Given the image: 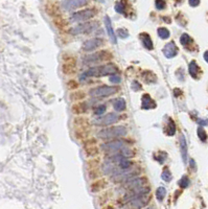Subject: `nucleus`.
I'll use <instances>...</instances> for the list:
<instances>
[{
	"label": "nucleus",
	"mask_w": 208,
	"mask_h": 209,
	"mask_svg": "<svg viewBox=\"0 0 208 209\" xmlns=\"http://www.w3.org/2000/svg\"><path fill=\"white\" fill-rule=\"evenodd\" d=\"M112 58V53L107 50H102L94 52L92 54L84 57L83 62L85 64H95V63H100L104 61H108Z\"/></svg>",
	"instance_id": "obj_4"
},
{
	"label": "nucleus",
	"mask_w": 208,
	"mask_h": 209,
	"mask_svg": "<svg viewBox=\"0 0 208 209\" xmlns=\"http://www.w3.org/2000/svg\"><path fill=\"white\" fill-rule=\"evenodd\" d=\"M198 123L200 126H208V119H200L198 120Z\"/></svg>",
	"instance_id": "obj_40"
},
{
	"label": "nucleus",
	"mask_w": 208,
	"mask_h": 209,
	"mask_svg": "<svg viewBox=\"0 0 208 209\" xmlns=\"http://www.w3.org/2000/svg\"><path fill=\"white\" fill-rule=\"evenodd\" d=\"M86 153H87V155H88L89 157H94V156H96L98 154V150L96 147H90L86 148Z\"/></svg>",
	"instance_id": "obj_31"
},
{
	"label": "nucleus",
	"mask_w": 208,
	"mask_h": 209,
	"mask_svg": "<svg viewBox=\"0 0 208 209\" xmlns=\"http://www.w3.org/2000/svg\"><path fill=\"white\" fill-rule=\"evenodd\" d=\"M158 36L161 38V39H168L169 36H171V32L168 28H165V27H159L158 28Z\"/></svg>",
	"instance_id": "obj_24"
},
{
	"label": "nucleus",
	"mask_w": 208,
	"mask_h": 209,
	"mask_svg": "<svg viewBox=\"0 0 208 209\" xmlns=\"http://www.w3.org/2000/svg\"><path fill=\"white\" fill-rule=\"evenodd\" d=\"M119 91V87L117 86H98L90 90L89 94L93 97H105L115 94Z\"/></svg>",
	"instance_id": "obj_3"
},
{
	"label": "nucleus",
	"mask_w": 208,
	"mask_h": 209,
	"mask_svg": "<svg viewBox=\"0 0 208 209\" xmlns=\"http://www.w3.org/2000/svg\"><path fill=\"white\" fill-rule=\"evenodd\" d=\"M189 179H188V177L187 176H184V177H182L181 179L179 180V186L181 188H186V187H188V185H189Z\"/></svg>",
	"instance_id": "obj_28"
},
{
	"label": "nucleus",
	"mask_w": 208,
	"mask_h": 209,
	"mask_svg": "<svg viewBox=\"0 0 208 209\" xmlns=\"http://www.w3.org/2000/svg\"><path fill=\"white\" fill-rule=\"evenodd\" d=\"M146 183H147V180L146 178H141V177L134 178V179H131V180H129L125 182V187L129 189V190H134V189L144 187Z\"/></svg>",
	"instance_id": "obj_11"
},
{
	"label": "nucleus",
	"mask_w": 208,
	"mask_h": 209,
	"mask_svg": "<svg viewBox=\"0 0 208 209\" xmlns=\"http://www.w3.org/2000/svg\"><path fill=\"white\" fill-rule=\"evenodd\" d=\"M125 10V7L124 2H117V3L115 4V11L118 14H124Z\"/></svg>",
	"instance_id": "obj_32"
},
{
	"label": "nucleus",
	"mask_w": 208,
	"mask_h": 209,
	"mask_svg": "<svg viewBox=\"0 0 208 209\" xmlns=\"http://www.w3.org/2000/svg\"><path fill=\"white\" fill-rule=\"evenodd\" d=\"M155 5L157 10H163L166 7V2L163 1V0H158V1L155 2Z\"/></svg>",
	"instance_id": "obj_34"
},
{
	"label": "nucleus",
	"mask_w": 208,
	"mask_h": 209,
	"mask_svg": "<svg viewBox=\"0 0 208 209\" xmlns=\"http://www.w3.org/2000/svg\"><path fill=\"white\" fill-rule=\"evenodd\" d=\"M128 133V130L122 126H111L104 130H100L97 133L98 138L102 139H112V138H119V137L125 136Z\"/></svg>",
	"instance_id": "obj_2"
},
{
	"label": "nucleus",
	"mask_w": 208,
	"mask_h": 209,
	"mask_svg": "<svg viewBox=\"0 0 208 209\" xmlns=\"http://www.w3.org/2000/svg\"><path fill=\"white\" fill-rule=\"evenodd\" d=\"M156 107V103L153 100L150 94H143L142 96V109H154Z\"/></svg>",
	"instance_id": "obj_16"
},
{
	"label": "nucleus",
	"mask_w": 208,
	"mask_h": 209,
	"mask_svg": "<svg viewBox=\"0 0 208 209\" xmlns=\"http://www.w3.org/2000/svg\"><path fill=\"white\" fill-rule=\"evenodd\" d=\"M204 60L208 63V50L204 52Z\"/></svg>",
	"instance_id": "obj_41"
},
{
	"label": "nucleus",
	"mask_w": 208,
	"mask_h": 209,
	"mask_svg": "<svg viewBox=\"0 0 208 209\" xmlns=\"http://www.w3.org/2000/svg\"><path fill=\"white\" fill-rule=\"evenodd\" d=\"M120 119L119 115L116 113H109L107 115H104V116H100L97 118H95L93 120V125L94 126H109V125H113V123L117 122Z\"/></svg>",
	"instance_id": "obj_9"
},
{
	"label": "nucleus",
	"mask_w": 208,
	"mask_h": 209,
	"mask_svg": "<svg viewBox=\"0 0 208 209\" xmlns=\"http://www.w3.org/2000/svg\"><path fill=\"white\" fill-rule=\"evenodd\" d=\"M85 93L83 91H74L70 94V98L72 100H84L85 98Z\"/></svg>",
	"instance_id": "obj_26"
},
{
	"label": "nucleus",
	"mask_w": 208,
	"mask_h": 209,
	"mask_svg": "<svg viewBox=\"0 0 208 209\" xmlns=\"http://www.w3.org/2000/svg\"><path fill=\"white\" fill-rule=\"evenodd\" d=\"M121 81V79H120V76L118 74H113V75H110V82L111 83H119V82Z\"/></svg>",
	"instance_id": "obj_36"
},
{
	"label": "nucleus",
	"mask_w": 208,
	"mask_h": 209,
	"mask_svg": "<svg viewBox=\"0 0 208 209\" xmlns=\"http://www.w3.org/2000/svg\"><path fill=\"white\" fill-rule=\"evenodd\" d=\"M102 45H103V39H100V38H93V39L87 40L86 42L83 44V50L91 51V50H94V49H97Z\"/></svg>",
	"instance_id": "obj_13"
},
{
	"label": "nucleus",
	"mask_w": 208,
	"mask_h": 209,
	"mask_svg": "<svg viewBox=\"0 0 208 209\" xmlns=\"http://www.w3.org/2000/svg\"><path fill=\"white\" fill-rule=\"evenodd\" d=\"M128 142L127 140H113V141H108L105 142L100 145V148L105 152H118V151H121L122 148L127 147Z\"/></svg>",
	"instance_id": "obj_6"
},
{
	"label": "nucleus",
	"mask_w": 208,
	"mask_h": 209,
	"mask_svg": "<svg viewBox=\"0 0 208 209\" xmlns=\"http://www.w3.org/2000/svg\"><path fill=\"white\" fill-rule=\"evenodd\" d=\"M117 165H118L119 169H122V170L130 169V168H132V166H133V162L130 161L129 159H122L119 163H117Z\"/></svg>",
	"instance_id": "obj_22"
},
{
	"label": "nucleus",
	"mask_w": 208,
	"mask_h": 209,
	"mask_svg": "<svg viewBox=\"0 0 208 209\" xmlns=\"http://www.w3.org/2000/svg\"><path fill=\"white\" fill-rule=\"evenodd\" d=\"M146 209H154V207H149V208H146Z\"/></svg>",
	"instance_id": "obj_42"
},
{
	"label": "nucleus",
	"mask_w": 208,
	"mask_h": 209,
	"mask_svg": "<svg viewBox=\"0 0 208 209\" xmlns=\"http://www.w3.org/2000/svg\"><path fill=\"white\" fill-rule=\"evenodd\" d=\"M180 42H181V44H182L183 46H186V47H187V46L189 45V44L193 43V39L190 38L189 35L183 34L181 36V38H180Z\"/></svg>",
	"instance_id": "obj_25"
},
{
	"label": "nucleus",
	"mask_w": 208,
	"mask_h": 209,
	"mask_svg": "<svg viewBox=\"0 0 208 209\" xmlns=\"http://www.w3.org/2000/svg\"><path fill=\"white\" fill-rule=\"evenodd\" d=\"M151 197L149 194L140 198H136L134 200H131L129 202L125 203L124 205V209H141L143 208L144 206H146L150 203Z\"/></svg>",
	"instance_id": "obj_8"
},
{
	"label": "nucleus",
	"mask_w": 208,
	"mask_h": 209,
	"mask_svg": "<svg viewBox=\"0 0 208 209\" xmlns=\"http://www.w3.org/2000/svg\"><path fill=\"white\" fill-rule=\"evenodd\" d=\"M165 196H166V189L162 187V186L158 187L157 191H156V198H157V200L159 201V202H162Z\"/></svg>",
	"instance_id": "obj_23"
},
{
	"label": "nucleus",
	"mask_w": 208,
	"mask_h": 209,
	"mask_svg": "<svg viewBox=\"0 0 208 209\" xmlns=\"http://www.w3.org/2000/svg\"><path fill=\"white\" fill-rule=\"evenodd\" d=\"M140 39L142 41V44H143L144 47H146L147 50H152L153 49V41H152V38L150 37V35L143 32V34L140 35Z\"/></svg>",
	"instance_id": "obj_17"
},
{
	"label": "nucleus",
	"mask_w": 208,
	"mask_h": 209,
	"mask_svg": "<svg viewBox=\"0 0 208 209\" xmlns=\"http://www.w3.org/2000/svg\"><path fill=\"white\" fill-rule=\"evenodd\" d=\"M113 108L118 112H122L125 111V100L124 98H116L115 100L113 101Z\"/></svg>",
	"instance_id": "obj_21"
},
{
	"label": "nucleus",
	"mask_w": 208,
	"mask_h": 209,
	"mask_svg": "<svg viewBox=\"0 0 208 209\" xmlns=\"http://www.w3.org/2000/svg\"><path fill=\"white\" fill-rule=\"evenodd\" d=\"M188 71H189V74L193 76V79L198 78V74L200 73V67L197 64L196 61H191L189 63V66H188Z\"/></svg>",
	"instance_id": "obj_19"
},
{
	"label": "nucleus",
	"mask_w": 208,
	"mask_h": 209,
	"mask_svg": "<svg viewBox=\"0 0 208 209\" xmlns=\"http://www.w3.org/2000/svg\"><path fill=\"white\" fill-rule=\"evenodd\" d=\"M188 3H189L190 6L196 7V6H198V5L200 4V1H199V0H189V1H188Z\"/></svg>",
	"instance_id": "obj_39"
},
{
	"label": "nucleus",
	"mask_w": 208,
	"mask_h": 209,
	"mask_svg": "<svg viewBox=\"0 0 208 209\" xmlns=\"http://www.w3.org/2000/svg\"><path fill=\"white\" fill-rule=\"evenodd\" d=\"M168 134L169 136H173L175 135V133H176V125H175V122L172 118H169L168 119Z\"/></svg>",
	"instance_id": "obj_27"
},
{
	"label": "nucleus",
	"mask_w": 208,
	"mask_h": 209,
	"mask_svg": "<svg viewBox=\"0 0 208 209\" xmlns=\"http://www.w3.org/2000/svg\"><path fill=\"white\" fill-rule=\"evenodd\" d=\"M132 89L135 90V91H139V90H141V85L138 83V82L134 81L132 83Z\"/></svg>",
	"instance_id": "obj_37"
},
{
	"label": "nucleus",
	"mask_w": 208,
	"mask_h": 209,
	"mask_svg": "<svg viewBox=\"0 0 208 209\" xmlns=\"http://www.w3.org/2000/svg\"><path fill=\"white\" fill-rule=\"evenodd\" d=\"M87 111V105L85 103H78L72 106V112L74 114H83Z\"/></svg>",
	"instance_id": "obj_20"
},
{
	"label": "nucleus",
	"mask_w": 208,
	"mask_h": 209,
	"mask_svg": "<svg viewBox=\"0 0 208 209\" xmlns=\"http://www.w3.org/2000/svg\"><path fill=\"white\" fill-rule=\"evenodd\" d=\"M117 34H118V36L120 38H122V39H125V38H127L129 34H128V31L125 28H119L118 31H117Z\"/></svg>",
	"instance_id": "obj_35"
},
{
	"label": "nucleus",
	"mask_w": 208,
	"mask_h": 209,
	"mask_svg": "<svg viewBox=\"0 0 208 209\" xmlns=\"http://www.w3.org/2000/svg\"><path fill=\"white\" fill-rule=\"evenodd\" d=\"M180 147H181V155L183 161L186 162V160H187V143H186V139L184 135L180 136Z\"/></svg>",
	"instance_id": "obj_18"
},
{
	"label": "nucleus",
	"mask_w": 208,
	"mask_h": 209,
	"mask_svg": "<svg viewBox=\"0 0 208 209\" xmlns=\"http://www.w3.org/2000/svg\"><path fill=\"white\" fill-rule=\"evenodd\" d=\"M96 14L95 10L93 9H85L82 11H79L70 16V21L72 22H86L87 20L94 17Z\"/></svg>",
	"instance_id": "obj_7"
},
{
	"label": "nucleus",
	"mask_w": 208,
	"mask_h": 209,
	"mask_svg": "<svg viewBox=\"0 0 208 209\" xmlns=\"http://www.w3.org/2000/svg\"><path fill=\"white\" fill-rule=\"evenodd\" d=\"M96 22H84V23L78 24L70 29L72 35H81V34H91L97 28Z\"/></svg>",
	"instance_id": "obj_5"
},
{
	"label": "nucleus",
	"mask_w": 208,
	"mask_h": 209,
	"mask_svg": "<svg viewBox=\"0 0 208 209\" xmlns=\"http://www.w3.org/2000/svg\"><path fill=\"white\" fill-rule=\"evenodd\" d=\"M86 4H88V1H85V0H66V1L61 2L62 7L65 11H72L78 7L85 6Z\"/></svg>",
	"instance_id": "obj_12"
},
{
	"label": "nucleus",
	"mask_w": 208,
	"mask_h": 209,
	"mask_svg": "<svg viewBox=\"0 0 208 209\" xmlns=\"http://www.w3.org/2000/svg\"><path fill=\"white\" fill-rule=\"evenodd\" d=\"M161 178H162L164 181H166V182L171 181L172 180V174H171V172H169L168 168L163 169L162 174H161Z\"/></svg>",
	"instance_id": "obj_30"
},
{
	"label": "nucleus",
	"mask_w": 208,
	"mask_h": 209,
	"mask_svg": "<svg viewBox=\"0 0 208 209\" xmlns=\"http://www.w3.org/2000/svg\"><path fill=\"white\" fill-rule=\"evenodd\" d=\"M163 53L168 59H172V58L176 57L178 53V47L175 44L174 41H171L169 43L166 44L163 48Z\"/></svg>",
	"instance_id": "obj_14"
},
{
	"label": "nucleus",
	"mask_w": 208,
	"mask_h": 209,
	"mask_svg": "<svg viewBox=\"0 0 208 209\" xmlns=\"http://www.w3.org/2000/svg\"><path fill=\"white\" fill-rule=\"evenodd\" d=\"M68 88H69V89H76V88H78V84H76V82L74 81H70L69 83H68Z\"/></svg>",
	"instance_id": "obj_38"
},
{
	"label": "nucleus",
	"mask_w": 208,
	"mask_h": 209,
	"mask_svg": "<svg viewBox=\"0 0 208 209\" xmlns=\"http://www.w3.org/2000/svg\"><path fill=\"white\" fill-rule=\"evenodd\" d=\"M198 137L200 138V140L201 141H203V142H205L206 141V139H207V135H206V132H205V130L203 128H198Z\"/></svg>",
	"instance_id": "obj_29"
},
{
	"label": "nucleus",
	"mask_w": 208,
	"mask_h": 209,
	"mask_svg": "<svg viewBox=\"0 0 208 209\" xmlns=\"http://www.w3.org/2000/svg\"><path fill=\"white\" fill-rule=\"evenodd\" d=\"M104 20H105L106 29H107V32H108L109 38H110V41H111V42L113 43V44H116V43H117V37H116V34H115V32H114L113 27H112V23H111L110 18H109L108 16H106Z\"/></svg>",
	"instance_id": "obj_15"
},
{
	"label": "nucleus",
	"mask_w": 208,
	"mask_h": 209,
	"mask_svg": "<svg viewBox=\"0 0 208 209\" xmlns=\"http://www.w3.org/2000/svg\"><path fill=\"white\" fill-rule=\"evenodd\" d=\"M119 71L118 67L114 64H107L103 66H95V67L90 68L83 73L84 75L82 76V79L84 78H89V76H105V75H113L116 74Z\"/></svg>",
	"instance_id": "obj_1"
},
{
	"label": "nucleus",
	"mask_w": 208,
	"mask_h": 209,
	"mask_svg": "<svg viewBox=\"0 0 208 209\" xmlns=\"http://www.w3.org/2000/svg\"><path fill=\"white\" fill-rule=\"evenodd\" d=\"M106 106L105 105H102V106H100V107H97L96 109L94 110V114L95 115H97V116H100L102 114H104L106 112Z\"/></svg>",
	"instance_id": "obj_33"
},
{
	"label": "nucleus",
	"mask_w": 208,
	"mask_h": 209,
	"mask_svg": "<svg viewBox=\"0 0 208 209\" xmlns=\"http://www.w3.org/2000/svg\"><path fill=\"white\" fill-rule=\"evenodd\" d=\"M150 194V187L149 186H144V187H141V188H138V189L130 190L124 197V202L127 203L131 200H134V199H136V198L146 196V194Z\"/></svg>",
	"instance_id": "obj_10"
}]
</instances>
